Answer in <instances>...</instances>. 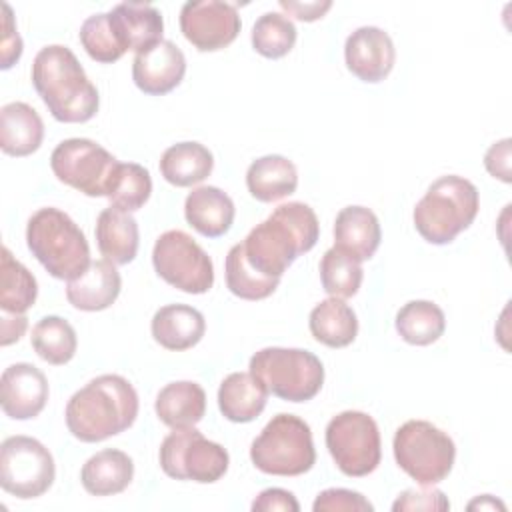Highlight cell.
<instances>
[{
  "mask_svg": "<svg viewBox=\"0 0 512 512\" xmlns=\"http://www.w3.org/2000/svg\"><path fill=\"white\" fill-rule=\"evenodd\" d=\"M320 236L316 212L304 202H286L244 238L246 262L268 278H282L288 266L304 252H310Z\"/></svg>",
  "mask_w": 512,
  "mask_h": 512,
  "instance_id": "6da1fadb",
  "label": "cell"
},
{
  "mask_svg": "<svg viewBox=\"0 0 512 512\" xmlns=\"http://www.w3.org/2000/svg\"><path fill=\"white\" fill-rule=\"evenodd\" d=\"M66 428L80 442H102L128 430L138 416V394L120 374H102L66 404Z\"/></svg>",
  "mask_w": 512,
  "mask_h": 512,
  "instance_id": "7a4b0ae2",
  "label": "cell"
},
{
  "mask_svg": "<svg viewBox=\"0 0 512 512\" xmlns=\"http://www.w3.org/2000/svg\"><path fill=\"white\" fill-rule=\"evenodd\" d=\"M32 84L58 122L80 124L98 112V90L68 46L50 44L34 56Z\"/></svg>",
  "mask_w": 512,
  "mask_h": 512,
  "instance_id": "3957f363",
  "label": "cell"
},
{
  "mask_svg": "<svg viewBox=\"0 0 512 512\" xmlns=\"http://www.w3.org/2000/svg\"><path fill=\"white\" fill-rule=\"evenodd\" d=\"M26 244L44 270L58 280H74L90 266V246L78 224L60 208H40L26 224Z\"/></svg>",
  "mask_w": 512,
  "mask_h": 512,
  "instance_id": "277c9868",
  "label": "cell"
},
{
  "mask_svg": "<svg viewBox=\"0 0 512 512\" xmlns=\"http://www.w3.org/2000/svg\"><path fill=\"white\" fill-rule=\"evenodd\" d=\"M480 208L478 188L456 174L434 180L416 202L412 220L416 232L430 244H450L476 218Z\"/></svg>",
  "mask_w": 512,
  "mask_h": 512,
  "instance_id": "5b68a950",
  "label": "cell"
},
{
  "mask_svg": "<svg viewBox=\"0 0 512 512\" xmlns=\"http://www.w3.org/2000/svg\"><path fill=\"white\" fill-rule=\"evenodd\" d=\"M252 464L272 476H300L316 462L310 426L294 416L280 412L262 428L250 446Z\"/></svg>",
  "mask_w": 512,
  "mask_h": 512,
  "instance_id": "8992f818",
  "label": "cell"
},
{
  "mask_svg": "<svg viewBox=\"0 0 512 512\" xmlns=\"http://www.w3.org/2000/svg\"><path fill=\"white\" fill-rule=\"evenodd\" d=\"M248 368L266 386L268 394L286 402H308L324 384L320 358L302 348H262L250 358Z\"/></svg>",
  "mask_w": 512,
  "mask_h": 512,
  "instance_id": "52a82bcc",
  "label": "cell"
},
{
  "mask_svg": "<svg viewBox=\"0 0 512 512\" xmlns=\"http://www.w3.org/2000/svg\"><path fill=\"white\" fill-rule=\"evenodd\" d=\"M392 452L396 464L422 486L448 478L456 460L454 440L428 420L404 422L394 434Z\"/></svg>",
  "mask_w": 512,
  "mask_h": 512,
  "instance_id": "ba28073f",
  "label": "cell"
},
{
  "mask_svg": "<svg viewBox=\"0 0 512 512\" xmlns=\"http://www.w3.org/2000/svg\"><path fill=\"white\" fill-rule=\"evenodd\" d=\"M158 460L166 476L198 484L218 482L228 472L230 464L226 448L204 438L194 426L172 428L160 444Z\"/></svg>",
  "mask_w": 512,
  "mask_h": 512,
  "instance_id": "9c48e42d",
  "label": "cell"
},
{
  "mask_svg": "<svg viewBox=\"0 0 512 512\" xmlns=\"http://www.w3.org/2000/svg\"><path fill=\"white\" fill-rule=\"evenodd\" d=\"M326 448L338 470L350 478L372 474L382 458L376 420L360 410H344L326 426Z\"/></svg>",
  "mask_w": 512,
  "mask_h": 512,
  "instance_id": "30bf717a",
  "label": "cell"
},
{
  "mask_svg": "<svg viewBox=\"0 0 512 512\" xmlns=\"http://www.w3.org/2000/svg\"><path fill=\"white\" fill-rule=\"evenodd\" d=\"M152 264L166 284L186 294H204L214 284L212 258L184 230H166L156 238Z\"/></svg>",
  "mask_w": 512,
  "mask_h": 512,
  "instance_id": "8fae6325",
  "label": "cell"
},
{
  "mask_svg": "<svg viewBox=\"0 0 512 512\" xmlns=\"http://www.w3.org/2000/svg\"><path fill=\"white\" fill-rule=\"evenodd\" d=\"M118 164L106 148L88 138L62 140L50 154L54 176L90 198L108 196Z\"/></svg>",
  "mask_w": 512,
  "mask_h": 512,
  "instance_id": "7c38bea8",
  "label": "cell"
},
{
  "mask_svg": "<svg viewBox=\"0 0 512 512\" xmlns=\"http://www.w3.org/2000/svg\"><path fill=\"white\" fill-rule=\"evenodd\" d=\"M56 464L50 450L36 438L10 436L0 446V486L20 500L38 498L50 490Z\"/></svg>",
  "mask_w": 512,
  "mask_h": 512,
  "instance_id": "4fadbf2b",
  "label": "cell"
},
{
  "mask_svg": "<svg viewBox=\"0 0 512 512\" xmlns=\"http://www.w3.org/2000/svg\"><path fill=\"white\" fill-rule=\"evenodd\" d=\"M242 28L234 4L220 0H190L180 10V30L200 52L230 46Z\"/></svg>",
  "mask_w": 512,
  "mask_h": 512,
  "instance_id": "5bb4252c",
  "label": "cell"
},
{
  "mask_svg": "<svg viewBox=\"0 0 512 512\" xmlns=\"http://www.w3.org/2000/svg\"><path fill=\"white\" fill-rule=\"evenodd\" d=\"M344 60L358 80L378 84L392 72L396 48L390 34L382 28L360 26L346 38Z\"/></svg>",
  "mask_w": 512,
  "mask_h": 512,
  "instance_id": "9a60e30c",
  "label": "cell"
},
{
  "mask_svg": "<svg viewBox=\"0 0 512 512\" xmlns=\"http://www.w3.org/2000/svg\"><path fill=\"white\" fill-rule=\"evenodd\" d=\"M48 380L30 362L10 364L0 378V406L12 420L36 418L48 402Z\"/></svg>",
  "mask_w": 512,
  "mask_h": 512,
  "instance_id": "2e32d148",
  "label": "cell"
},
{
  "mask_svg": "<svg viewBox=\"0 0 512 512\" xmlns=\"http://www.w3.org/2000/svg\"><path fill=\"white\" fill-rule=\"evenodd\" d=\"M184 74L186 56L172 40H162L138 52L132 60V80L136 88L148 96L172 92L184 80Z\"/></svg>",
  "mask_w": 512,
  "mask_h": 512,
  "instance_id": "e0dca14e",
  "label": "cell"
},
{
  "mask_svg": "<svg viewBox=\"0 0 512 512\" xmlns=\"http://www.w3.org/2000/svg\"><path fill=\"white\" fill-rule=\"evenodd\" d=\"M112 30L124 52H144L162 42L164 20L156 6L144 2H120L108 12Z\"/></svg>",
  "mask_w": 512,
  "mask_h": 512,
  "instance_id": "ac0fdd59",
  "label": "cell"
},
{
  "mask_svg": "<svg viewBox=\"0 0 512 512\" xmlns=\"http://www.w3.org/2000/svg\"><path fill=\"white\" fill-rule=\"evenodd\" d=\"M382 240L378 216L366 206H346L336 214L334 220V248L366 262L374 256Z\"/></svg>",
  "mask_w": 512,
  "mask_h": 512,
  "instance_id": "d6986e66",
  "label": "cell"
},
{
  "mask_svg": "<svg viewBox=\"0 0 512 512\" xmlns=\"http://www.w3.org/2000/svg\"><path fill=\"white\" fill-rule=\"evenodd\" d=\"M122 278L108 260H92L90 266L66 284V300L82 312H100L110 308L120 296Z\"/></svg>",
  "mask_w": 512,
  "mask_h": 512,
  "instance_id": "ffe728a7",
  "label": "cell"
},
{
  "mask_svg": "<svg viewBox=\"0 0 512 512\" xmlns=\"http://www.w3.org/2000/svg\"><path fill=\"white\" fill-rule=\"evenodd\" d=\"M150 332L162 348L182 352L194 348L204 338L206 320L194 306L166 304L154 312Z\"/></svg>",
  "mask_w": 512,
  "mask_h": 512,
  "instance_id": "44dd1931",
  "label": "cell"
},
{
  "mask_svg": "<svg viewBox=\"0 0 512 512\" xmlns=\"http://www.w3.org/2000/svg\"><path fill=\"white\" fill-rule=\"evenodd\" d=\"M232 198L218 186H198L184 200L186 222L206 238L224 236L234 222Z\"/></svg>",
  "mask_w": 512,
  "mask_h": 512,
  "instance_id": "7402d4cb",
  "label": "cell"
},
{
  "mask_svg": "<svg viewBox=\"0 0 512 512\" xmlns=\"http://www.w3.org/2000/svg\"><path fill=\"white\" fill-rule=\"evenodd\" d=\"M96 246L104 260L114 266L130 264L138 254L140 232L134 216L130 212L118 210L114 206L104 208L96 220Z\"/></svg>",
  "mask_w": 512,
  "mask_h": 512,
  "instance_id": "603a6c76",
  "label": "cell"
},
{
  "mask_svg": "<svg viewBox=\"0 0 512 512\" xmlns=\"http://www.w3.org/2000/svg\"><path fill=\"white\" fill-rule=\"evenodd\" d=\"M44 140V122L26 102H10L0 108V148L4 154L24 158L34 154Z\"/></svg>",
  "mask_w": 512,
  "mask_h": 512,
  "instance_id": "cb8c5ba5",
  "label": "cell"
},
{
  "mask_svg": "<svg viewBox=\"0 0 512 512\" xmlns=\"http://www.w3.org/2000/svg\"><path fill=\"white\" fill-rule=\"evenodd\" d=\"M134 478V460L116 448H104L90 456L82 470L80 482L92 496H114L124 492Z\"/></svg>",
  "mask_w": 512,
  "mask_h": 512,
  "instance_id": "d4e9b609",
  "label": "cell"
},
{
  "mask_svg": "<svg viewBox=\"0 0 512 512\" xmlns=\"http://www.w3.org/2000/svg\"><path fill=\"white\" fill-rule=\"evenodd\" d=\"M266 400V386L250 372H232L218 388V408L226 420L236 424L256 420L266 408Z\"/></svg>",
  "mask_w": 512,
  "mask_h": 512,
  "instance_id": "484cf974",
  "label": "cell"
},
{
  "mask_svg": "<svg viewBox=\"0 0 512 512\" xmlns=\"http://www.w3.org/2000/svg\"><path fill=\"white\" fill-rule=\"evenodd\" d=\"M246 188L258 202H278L296 192L298 170L286 156H260L246 170Z\"/></svg>",
  "mask_w": 512,
  "mask_h": 512,
  "instance_id": "4316f807",
  "label": "cell"
},
{
  "mask_svg": "<svg viewBox=\"0 0 512 512\" xmlns=\"http://www.w3.org/2000/svg\"><path fill=\"white\" fill-rule=\"evenodd\" d=\"M154 410L168 428L196 426L206 414V392L192 380L170 382L156 394Z\"/></svg>",
  "mask_w": 512,
  "mask_h": 512,
  "instance_id": "83f0119b",
  "label": "cell"
},
{
  "mask_svg": "<svg viewBox=\"0 0 512 512\" xmlns=\"http://www.w3.org/2000/svg\"><path fill=\"white\" fill-rule=\"evenodd\" d=\"M212 168L214 156L200 142L172 144L160 156V174L168 184L176 188L200 184L212 174Z\"/></svg>",
  "mask_w": 512,
  "mask_h": 512,
  "instance_id": "f1b7e54d",
  "label": "cell"
},
{
  "mask_svg": "<svg viewBox=\"0 0 512 512\" xmlns=\"http://www.w3.org/2000/svg\"><path fill=\"white\" fill-rule=\"evenodd\" d=\"M310 334L316 342L328 348H346L356 340V312L342 298H326L318 302L308 318Z\"/></svg>",
  "mask_w": 512,
  "mask_h": 512,
  "instance_id": "f546056e",
  "label": "cell"
},
{
  "mask_svg": "<svg viewBox=\"0 0 512 512\" xmlns=\"http://www.w3.org/2000/svg\"><path fill=\"white\" fill-rule=\"evenodd\" d=\"M400 338L412 346L434 344L446 330V316L442 308L430 300H410L394 320Z\"/></svg>",
  "mask_w": 512,
  "mask_h": 512,
  "instance_id": "4dcf8cb0",
  "label": "cell"
},
{
  "mask_svg": "<svg viewBox=\"0 0 512 512\" xmlns=\"http://www.w3.org/2000/svg\"><path fill=\"white\" fill-rule=\"evenodd\" d=\"M38 298V282L34 274L18 262L8 246L0 256V310L8 314H24Z\"/></svg>",
  "mask_w": 512,
  "mask_h": 512,
  "instance_id": "1f68e13d",
  "label": "cell"
},
{
  "mask_svg": "<svg viewBox=\"0 0 512 512\" xmlns=\"http://www.w3.org/2000/svg\"><path fill=\"white\" fill-rule=\"evenodd\" d=\"M30 342L34 352L52 366L68 364L78 348L76 330L60 316L40 318L32 328Z\"/></svg>",
  "mask_w": 512,
  "mask_h": 512,
  "instance_id": "d6a6232c",
  "label": "cell"
},
{
  "mask_svg": "<svg viewBox=\"0 0 512 512\" xmlns=\"http://www.w3.org/2000/svg\"><path fill=\"white\" fill-rule=\"evenodd\" d=\"M224 276L228 290L242 300H264L274 294L280 278H268L256 272L244 258L242 244H234L224 262Z\"/></svg>",
  "mask_w": 512,
  "mask_h": 512,
  "instance_id": "836d02e7",
  "label": "cell"
},
{
  "mask_svg": "<svg viewBox=\"0 0 512 512\" xmlns=\"http://www.w3.org/2000/svg\"><path fill=\"white\" fill-rule=\"evenodd\" d=\"M150 194H152L150 172L142 164L120 162L114 172L106 198L110 200V206L132 214L148 202Z\"/></svg>",
  "mask_w": 512,
  "mask_h": 512,
  "instance_id": "e575fe53",
  "label": "cell"
},
{
  "mask_svg": "<svg viewBox=\"0 0 512 512\" xmlns=\"http://www.w3.org/2000/svg\"><path fill=\"white\" fill-rule=\"evenodd\" d=\"M294 22L280 12H264L252 26V48L264 58L276 60L286 56L296 44Z\"/></svg>",
  "mask_w": 512,
  "mask_h": 512,
  "instance_id": "d590c367",
  "label": "cell"
},
{
  "mask_svg": "<svg viewBox=\"0 0 512 512\" xmlns=\"http://www.w3.org/2000/svg\"><path fill=\"white\" fill-rule=\"evenodd\" d=\"M364 270L360 262L346 256L338 248H330L324 252L320 260V282L326 294L334 298H352L362 284Z\"/></svg>",
  "mask_w": 512,
  "mask_h": 512,
  "instance_id": "8d00e7d4",
  "label": "cell"
},
{
  "mask_svg": "<svg viewBox=\"0 0 512 512\" xmlns=\"http://www.w3.org/2000/svg\"><path fill=\"white\" fill-rule=\"evenodd\" d=\"M78 38L86 54L100 64H112L126 54L112 30L108 12H98L88 16L80 26Z\"/></svg>",
  "mask_w": 512,
  "mask_h": 512,
  "instance_id": "74e56055",
  "label": "cell"
},
{
  "mask_svg": "<svg viewBox=\"0 0 512 512\" xmlns=\"http://www.w3.org/2000/svg\"><path fill=\"white\" fill-rule=\"evenodd\" d=\"M312 510L314 512H372L374 506L356 490L326 488L316 496Z\"/></svg>",
  "mask_w": 512,
  "mask_h": 512,
  "instance_id": "f35d334b",
  "label": "cell"
},
{
  "mask_svg": "<svg viewBox=\"0 0 512 512\" xmlns=\"http://www.w3.org/2000/svg\"><path fill=\"white\" fill-rule=\"evenodd\" d=\"M394 512H404V510H450V502L446 494L434 486H422L420 488H408L392 504Z\"/></svg>",
  "mask_w": 512,
  "mask_h": 512,
  "instance_id": "ab89813d",
  "label": "cell"
},
{
  "mask_svg": "<svg viewBox=\"0 0 512 512\" xmlns=\"http://www.w3.org/2000/svg\"><path fill=\"white\" fill-rule=\"evenodd\" d=\"M22 56V38L16 30L14 24V16H12V8L2 2V40H0V58L2 70L12 68Z\"/></svg>",
  "mask_w": 512,
  "mask_h": 512,
  "instance_id": "60d3db41",
  "label": "cell"
},
{
  "mask_svg": "<svg viewBox=\"0 0 512 512\" xmlns=\"http://www.w3.org/2000/svg\"><path fill=\"white\" fill-rule=\"evenodd\" d=\"M510 144H512L510 138H502V140L494 142L484 154V168L488 170V174L492 178H498L504 184L512 182V176H510Z\"/></svg>",
  "mask_w": 512,
  "mask_h": 512,
  "instance_id": "b9f144b4",
  "label": "cell"
},
{
  "mask_svg": "<svg viewBox=\"0 0 512 512\" xmlns=\"http://www.w3.org/2000/svg\"><path fill=\"white\" fill-rule=\"evenodd\" d=\"M254 512H298L300 504L296 496L284 488H266L262 490L254 502H252Z\"/></svg>",
  "mask_w": 512,
  "mask_h": 512,
  "instance_id": "7bdbcfd3",
  "label": "cell"
},
{
  "mask_svg": "<svg viewBox=\"0 0 512 512\" xmlns=\"http://www.w3.org/2000/svg\"><path fill=\"white\" fill-rule=\"evenodd\" d=\"M280 8L286 10L290 16H294L296 20L302 22H314L318 18H322L330 8L332 2H292V0H280Z\"/></svg>",
  "mask_w": 512,
  "mask_h": 512,
  "instance_id": "ee69618b",
  "label": "cell"
},
{
  "mask_svg": "<svg viewBox=\"0 0 512 512\" xmlns=\"http://www.w3.org/2000/svg\"><path fill=\"white\" fill-rule=\"evenodd\" d=\"M0 344L2 346H10L12 342H18L26 328H28V318L26 314H8V312H2V318H0Z\"/></svg>",
  "mask_w": 512,
  "mask_h": 512,
  "instance_id": "f6af8a7d",
  "label": "cell"
},
{
  "mask_svg": "<svg viewBox=\"0 0 512 512\" xmlns=\"http://www.w3.org/2000/svg\"><path fill=\"white\" fill-rule=\"evenodd\" d=\"M476 508H480V510H496V508H500V510H506V506L500 502V500H496L494 496H490V494H482V496H478V498H474L470 504H468V510H476Z\"/></svg>",
  "mask_w": 512,
  "mask_h": 512,
  "instance_id": "bcb514c9",
  "label": "cell"
}]
</instances>
